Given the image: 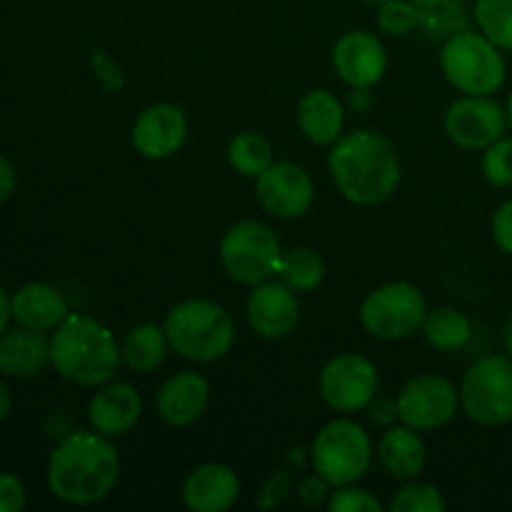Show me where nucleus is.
<instances>
[{"instance_id": "obj_19", "label": "nucleus", "mask_w": 512, "mask_h": 512, "mask_svg": "<svg viewBox=\"0 0 512 512\" xmlns=\"http://www.w3.org/2000/svg\"><path fill=\"white\" fill-rule=\"evenodd\" d=\"M180 495L185 508L193 512H225L240 495L238 473L225 463H203L190 470Z\"/></svg>"}, {"instance_id": "obj_32", "label": "nucleus", "mask_w": 512, "mask_h": 512, "mask_svg": "<svg viewBox=\"0 0 512 512\" xmlns=\"http://www.w3.org/2000/svg\"><path fill=\"white\" fill-rule=\"evenodd\" d=\"M378 28L388 35H408L418 28V10L413 0H388L378 5Z\"/></svg>"}, {"instance_id": "obj_44", "label": "nucleus", "mask_w": 512, "mask_h": 512, "mask_svg": "<svg viewBox=\"0 0 512 512\" xmlns=\"http://www.w3.org/2000/svg\"><path fill=\"white\" fill-rule=\"evenodd\" d=\"M503 340H505V348H508V353H510V358H512V315L508 318V323H505Z\"/></svg>"}, {"instance_id": "obj_34", "label": "nucleus", "mask_w": 512, "mask_h": 512, "mask_svg": "<svg viewBox=\"0 0 512 512\" xmlns=\"http://www.w3.org/2000/svg\"><path fill=\"white\" fill-rule=\"evenodd\" d=\"M28 503V493L18 475L0 473V512H20Z\"/></svg>"}, {"instance_id": "obj_13", "label": "nucleus", "mask_w": 512, "mask_h": 512, "mask_svg": "<svg viewBox=\"0 0 512 512\" xmlns=\"http://www.w3.org/2000/svg\"><path fill=\"white\" fill-rule=\"evenodd\" d=\"M255 195L265 213L278 220H295L313 205L315 183L305 168L278 160L255 178Z\"/></svg>"}, {"instance_id": "obj_5", "label": "nucleus", "mask_w": 512, "mask_h": 512, "mask_svg": "<svg viewBox=\"0 0 512 512\" xmlns=\"http://www.w3.org/2000/svg\"><path fill=\"white\" fill-rule=\"evenodd\" d=\"M440 68L455 90L465 95H493L505 83V58L493 40L463 30L443 43Z\"/></svg>"}, {"instance_id": "obj_27", "label": "nucleus", "mask_w": 512, "mask_h": 512, "mask_svg": "<svg viewBox=\"0 0 512 512\" xmlns=\"http://www.w3.org/2000/svg\"><path fill=\"white\" fill-rule=\"evenodd\" d=\"M278 280H283L295 293H313L325 280V263L313 248H298L283 253L278 265Z\"/></svg>"}, {"instance_id": "obj_41", "label": "nucleus", "mask_w": 512, "mask_h": 512, "mask_svg": "<svg viewBox=\"0 0 512 512\" xmlns=\"http://www.w3.org/2000/svg\"><path fill=\"white\" fill-rule=\"evenodd\" d=\"M350 105H353L358 113H365V110L373 105V93H370V88H353V93H350Z\"/></svg>"}, {"instance_id": "obj_17", "label": "nucleus", "mask_w": 512, "mask_h": 512, "mask_svg": "<svg viewBox=\"0 0 512 512\" xmlns=\"http://www.w3.org/2000/svg\"><path fill=\"white\" fill-rule=\"evenodd\" d=\"M143 415V398L130 383L108 380L98 385V393L90 398L88 420L90 428L105 438H120L138 425Z\"/></svg>"}, {"instance_id": "obj_14", "label": "nucleus", "mask_w": 512, "mask_h": 512, "mask_svg": "<svg viewBox=\"0 0 512 512\" xmlns=\"http://www.w3.org/2000/svg\"><path fill=\"white\" fill-rule=\"evenodd\" d=\"M245 318L253 333L265 340H285L295 333L300 323L298 293L283 280H265L253 285L245 305Z\"/></svg>"}, {"instance_id": "obj_39", "label": "nucleus", "mask_w": 512, "mask_h": 512, "mask_svg": "<svg viewBox=\"0 0 512 512\" xmlns=\"http://www.w3.org/2000/svg\"><path fill=\"white\" fill-rule=\"evenodd\" d=\"M93 65H95V70H98V78L103 80L105 88H108V90L123 88V75H120L118 65H115L113 60H110L108 55L103 53V50H95Z\"/></svg>"}, {"instance_id": "obj_23", "label": "nucleus", "mask_w": 512, "mask_h": 512, "mask_svg": "<svg viewBox=\"0 0 512 512\" xmlns=\"http://www.w3.org/2000/svg\"><path fill=\"white\" fill-rule=\"evenodd\" d=\"M378 460L385 473L395 480H415L425 468V450L420 430L410 425H390L378 443Z\"/></svg>"}, {"instance_id": "obj_21", "label": "nucleus", "mask_w": 512, "mask_h": 512, "mask_svg": "<svg viewBox=\"0 0 512 512\" xmlns=\"http://www.w3.org/2000/svg\"><path fill=\"white\" fill-rule=\"evenodd\" d=\"M13 305V320L23 328L38 330V333H50L58 328L65 318L70 315L68 303L58 288L48 283H25L18 288L10 298Z\"/></svg>"}, {"instance_id": "obj_8", "label": "nucleus", "mask_w": 512, "mask_h": 512, "mask_svg": "<svg viewBox=\"0 0 512 512\" xmlns=\"http://www.w3.org/2000/svg\"><path fill=\"white\" fill-rule=\"evenodd\" d=\"M428 303L418 285L393 280L378 285L360 305V323L378 340H408L423 328Z\"/></svg>"}, {"instance_id": "obj_33", "label": "nucleus", "mask_w": 512, "mask_h": 512, "mask_svg": "<svg viewBox=\"0 0 512 512\" xmlns=\"http://www.w3.org/2000/svg\"><path fill=\"white\" fill-rule=\"evenodd\" d=\"M328 510L330 512H380L383 505L375 498L370 490L355 488L353 485H340V488H333L328 498Z\"/></svg>"}, {"instance_id": "obj_46", "label": "nucleus", "mask_w": 512, "mask_h": 512, "mask_svg": "<svg viewBox=\"0 0 512 512\" xmlns=\"http://www.w3.org/2000/svg\"><path fill=\"white\" fill-rule=\"evenodd\" d=\"M365 3H368V5H383V3H388V0H365Z\"/></svg>"}, {"instance_id": "obj_12", "label": "nucleus", "mask_w": 512, "mask_h": 512, "mask_svg": "<svg viewBox=\"0 0 512 512\" xmlns=\"http://www.w3.org/2000/svg\"><path fill=\"white\" fill-rule=\"evenodd\" d=\"M445 135L463 150H485L503 138L508 110L490 95H463L445 110Z\"/></svg>"}, {"instance_id": "obj_3", "label": "nucleus", "mask_w": 512, "mask_h": 512, "mask_svg": "<svg viewBox=\"0 0 512 512\" xmlns=\"http://www.w3.org/2000/svg\"><path fill=\"white\" fill-rule=\"evenodd\" d=\"M50 365L60 378L83 388H98L123 365L118 340L100 320L70 313L50 335Z\"/></svg>"}, {"instance_id": "obj_1", "label": "nucleus", "mask_w": 512, "mask_h": 512, "mask_svg": "<svg viewBox=\"0 0 512 512\" xmlns=\"http://www.w3.org/2000/svg\"><path fill=\"white\" fill-rule=\"evenodd\" d=\"M50 493L68 505H93L108 498L120 480V455L113 438L98 430L63 435L45 470Z\"/></svg>"}, {"instance_id": "obj_15", "label": "nucleus", "mask_w": 512, "mask_h": 512, "mask_svg": "<svg viewBox=\"0 0 512 512\" xmlns=\"http://www.w3.org/2000/svg\"><path fill=\"white\" fill-rule=\"evenodd\" d=\"M130 140L143 158L168 160L188 140V118L178 105L153 103L135 118Z\"/></svg>"}, {"instance_id": "obj_18", "label": "nucleus", "mask_w": 512, "mask_h": 512, "mask_svg": "<svg viewBox=\"0 0 512 512\" xmlns=\"http://www.w3.org/2000/svg\"><path fill=\"white\" fill-rule=\"evenodd\" d=\"M210 403V383L198 370H183L175 373L160 385L155 395V410L160 420L173 428H188Z\"/></svg>"}, {"instance_id": "obj_20", "label": "nucleus", "mask_w": 512, "mask_h": 512, "mask_svg": "<svg viewBox=\"0 0 512 512\" xmlns=\"http://www.w3.org/2000/svg\"><path fill=\"white\" fill-rule=\"evenodd\" d=\"M50 363V340L45 333L18 325L0 333V373L15 380L38 378Z\"/></svg>"}, {"instance_id": "obj_2", "label": "nucleus", "mask_w": 512, "mask_h": 512, "mask_svg": "<svg viewBox=\"0 0 512 512\" xmlns=\"http://www.w3.org/2000/svg\"><path fill=\"white\" fill-rule=\"evenodd\" d=\"M335 188L353 205H380L398 190L400 158L393 143L375 130L343 133L328 153Z\"/></svg>"}, {"instance_id": "obj_25", "label": "nucleus", "mask_w": 512, "mask_h": 512, "mask_svg": "<svg viewBox=\"0 0 512 512\" xmlns=\"http://www.w3.org/2000/svg\"><path fill=\"white\" fill-rule=\"evenodd\" d=\"M418 10V28L430 40L445 43L453 35L470 30V15L465 0H413Z\"/></svg>"}, {"instance_id": "obj_38", "label": "nucleus", "mask_w": 512, "mask_h": 512, "mask_svg": "<svg viewBox=\"0 0 512 512\" xmlns=\"http://www.w3.org/2000/svg\"><path fill=\"white\" fill-rule=\"evenodd\" d=\"M368 418L370 423L383 425V428H390L400 420V410H398V398H380L375 395L373 403L368 405Z\"/></svg>"}, {"instance_id": "obj_7", "label": "nucleus", "mask_w": 512, "mask_h": 512, "mask_svg": "<svg viewBox=\"0 0 512 512\" xmlns=\"http://www.w3.org/2000/svg\"><path fill=\"white\" fill-rule=\"evenodd\" d=\"M280 258H283V248H280L278 235L258 220H238L225 230L220 240L223 270L230 280L248 288L275 278Z\"/></svg>"}, {"instance_id": "obj_11", "label": "nucleus", "mask_w": 512, "mask_h": 512, "mask_svg": "<svg viewBox=\"0 0 512 512\" xmlns=\"http://www.w3.org/2000/svg\"><path fill=\"white\" fill-rule=\"evenodd\" d=\"M460 390L443 375H415L398 393L400 423L428 433L448 425L458 415Z\"/></svg>"}, {"instance_id": "obj_24", "label": "nucleus", "mask_w": 512, "mask_h": 512, "mask_svg": "<svg viewBox=\"0 0 512 512\" xmlns=\"http://www.w3.org/2000/svg\"><path fill=\"white\" fill-rule=\"evenodd\" d=\"M170 343L165 328L153 323L135 325L125 333L123 345H120V353H123V363L128 365L133 373H153L160 365L165 363V355H168Z\"/></svg>"}, {"instance_id": "obj_30", "label": "nucleus", "mask_w": 512, "mask_h": 512, "mask_svg": "<svg viewBox=\"0 0 512 512\" xmlns=\"http://www.w3.org/2000/svg\"><path fill=\"white\" fill-rule=\"evenodd\" d=\"M443 493L430 483H408L393 495L388 510L390 512H445Z\"/></svg>"}, {"instance_id": "obj_16", "label": "nucleus", "mask_w": 512, "mask_h": 512, "mask_svg": "<svg viewBox=\"0 0 512 512\" xmlns=\"http://www.w3.org/2000/svg\"><path fill=\"white\" fill-rule=\"evenodd\" d=\"M333 68L350 88H373L388 70V53L378 35L368 30H348L333 48Z\"/></svg>"}, {"instance_id": "obj_10", "label": "nucleus", "mask_w": 512, "mask_h": 512, "mask_svg": "<svg viewBox=\"0 0 512 512\" xmlns=\"http://www.w3.org/2000/svg\"><path fill=\"white\" fill-rule=\"evenodd\" d=\"M318 390L323 403L335 413H360L378 395L380 373L365 355L340 353L320 370Z\"/></svg>"}, {"instance_id": "obj_42", "label": "nucleus", "mask_w": 512, "mask_h": 512, "mask_svg": "<svg viewBox=\"0 0 512 512\" xmlns=\"http://www.w3.org/2000/svg\"><path fill=\"white\" fill-rule=\"evenodd\" d=\"M10 320H13V305H10L8 293L0 288V333H5V330H8Z\"/></svg>"}, {"instance_id": "obj_37", "label": "nucleus", "mask_w": 512, "mask_h": 512, "mask_svg": "<svg viewBox=\"0 0 512 512\" xmlns=\"http://www.w3.org/2000/svg\"><path fill=\"white\" fill-rule=\"evenodd\" d=\"M493 240L503 253L512 255V200L500 205L493 215Z\"/></svg>"}, {"instance_id": "obj_6", "label": "nucleus", "mask_w": 512, "mask_h": 512, "mask_svg": "<svg viewBox=\"0 0 512 512\" xmlns=\"http://www.w3.org/2000/svg\"><path fill=\"white\" fill-rule=\"evenodd\" d=\"M310 465L333 488L353 485L365 478L373 465V443L360 423L335 418L318 430L310 448Z\"/></svg>"}, {"instance_id": "obj_31", "label": "nucleus", "mask_w": 512, "mask_h": 512, "mask_svg": "<svg viewBox=\"0 0 512 512\" xmlns=\"http://www.w3.org/2000/svg\"><path fill=\"white\" fill-rule=\"evenodd\" d=\"M483 175L495 188H510L512 185V138L495 140L483 153Z\"/></svg>"}, {"instance_id": "obj_29", "label": "nucleus", "mask_w": 512, "mask_h": 512, "mask_svg": "<svg viewBox=\"0 0 512 512\" xmlns=\"http://www.w3.org/2000/svg\"><path fill=\"white\" fill-rule=\"evenodd\" d=\"M473 18L485 38L512 53V0H475Z\"/></svg>"}, {"instance_id": "obj_9", "label": "nucleus", "mask_w": 512, "mask_h": 512, "mask_svg": "<svg viewBox=\"0 0 512 512\" xmlns=\"http://www.w3.org/2000/svg\"><path fill=\"white\" fill-rule=\"evenodd\" d=\"M460 408L473 423L498 428L512 420V358L485 355L460 383Z\"/></svg>"}, {"instance_id": "obj_40", "label": "nucleus", "mask_w": 512, "mask_h": 512, "mask_svg": "<svg viewBox=\"0 0 512 512\" xmlns=\"http://www.w3.org/2000/svg\"><path fill=\"white\" fill-rule=\"evenodd\" d=\"M15 190V168L8 158L0 155V205L8 203Z\"/></svg>"}, {"instance_id": "obj_43", "label": "nucleus", "mask_w": 512, "mask_h": 512, "mask_svg": "<svg viewBox=\"0 0 512 512\" xmlns=\"http://www.w3.org/2000/svg\"><path fill=\"white\" fill-rule=\"evenodd\" d=\"M10 410H13V395H10L8 385H5L3 380H0V423H3V420L8 418Z\"/></svg>"}, {"instance_id": "obj_28", "label": "nucleus", "mask_w": 512, "mask_h": 512, "mask_svg": "<svg viewBox=\"0 0 512 512\" xmlns=\"http://www.w3.org/2000/svg\"><path fill=\"white\" fill-rule=\"evenodd\" d=\"M228 163L235 173H240L243 178L255 180L275 163L273 145H270L260 133L245 130V133H238L228 143Z\"/></svg>"}, {"instance_id": "obj_36", "label": "nucleus", "mask_w": 512, "mask_h": 512, "mask_svg": "<svg viewBox=\"0 0 512 512\" xmlns=\"http://www.w3.org/2000/svg\"><path fill=\"white\" fill-rule=\"evenodd\" d=\"M330 493H333V485H330L328 480H325L323 475H318V473L308 475V478H305L303 483H300V488H298L300 500H303L308 508H318V505L328 503Z\"/></svg>"}, {"instance_id": "obj_26", "label": "nucleus", "mask_w": 512, "mask_h": 512, "mask_svg": "<svg viewBox=\"0 0 512 512\" xmlns=\"http://www.w3.org/2000/svg\"><path fill=\"white\" fill-rule=\"evenodd\" d=\"M420 330H423L428 345H433L435 350H443V353L465 348L473 338V325L458 308L428 310Z\"/></svg>"}, {"instance_id": "obj_35", "label": "nucleus", "mask_w": 512, "mask_h": 512, "mask_svg": "<svg viewBox=\"0 0 512 512\" xmlns=\"http://www.w3.org/2000/svg\"><path fill=\"white\" fill-rule=\"evenodd\" d=\"M290 488H293V478H290L288 470H280V473H275L273 478L263 485V493H260V498H258V508L270 510V508H275V505H280L285 498H288Z\"/></svg>"}, {"instance_id": "obj_22", "label": "nucleus", "mask_w": 512, "mask_h": 512, "mask_svg": "<svg viewBox=\"0 0 512 512\" xmlns=\"http://www.w3.org/2000/svg\"><path fill=\"white\" fill-rule=\"evenodd\" d=\"M345 110L338 95L325 88L305 93L298 103V128L318 148H330L343 135Z\"/></svg>"}, {"instance_id": "obj_45", "label": "nucleus", "mask_w": 512, "mask_h": 512, "mask_svg": "<svg viewBox=\"0 0 512 512\" xmlns=\"http://www.w3.org/2000/svg\"><path fill=\"white\" fill-rule=\"evenodd\" d=\"M508 125L512 128V93H510V98H508Z\"/></svg>"}, {"instance_id": "obj_4", "label": "nucleus", "mask_w": 512, "mask_h": 512, "mask_svg": "<svg viewBox=\"0 0 512 512\" xmlns=\"http://www.w3.org/2000/svg\"><path fill=\"white\" fill-rule=\"evenodd\" d=\"M163 328L170 350L193 363H215L235 345L233 315L208 298H190L173 305Z\"/></svg>"}]
</instances>
